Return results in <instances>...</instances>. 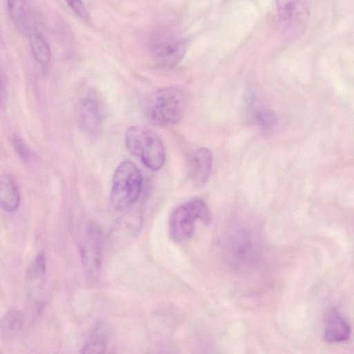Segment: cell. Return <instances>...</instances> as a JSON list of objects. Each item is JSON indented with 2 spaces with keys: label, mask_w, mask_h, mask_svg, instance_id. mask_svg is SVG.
Returning <instances> with one entry per match:
<instances>
[{
  "label": "cell",
  "mask_w": 354,
  "mask_h": 354,
  "mask_svg": "<svg viewBox=\"0 0 354 354\" xmlns=\"http://www.w3.org/2000/svg\"><path fill=\"white\" fill-rule=\"evenodd\" d=\"M187 97L184 90L170 86L154 92L145 107L148 118L160 126L173 125L184 116Z\"/></svg>",
  "instance_id": "cell-1"
},
{
  "label": "cell",
  "mask_w": 354,
  "mask_h": 354,
  "mask_svg": "<svg viewBox=\"0 0 354 354\" xmlns=\"http://www.w3.org/2000/svg\"><path fill=\"white\" fill-rule=\"evenodd\" d=\"M127 150L139 158L149 169H160L165 160V150L160 137L153 131L141 126L129 127L125 133Z\"/></svg>",
  "instance_id": "cell-2"
},
{
  "label": "cell",
  "mask_w": 354,
  "mask_h": 354,
  "mask_svg": "<svg viewBox=\"0 0 354 354\" xmlns=\"http://www.w3.org/2000/svg\"><path fill=\"white\" fill-rule=\"evenodd\" d=\"M142 187V174L138 167L130 160L120 162L112 177L109 197L111 207L115 211H122L130 207L138 198Z\"/></svg>",
  "instance_id": "cell-3"
},
{
  "label": "cell",
  "mask_w": 354,
  "mask_h": 354,
  "mask_svg": "<svg viewBox=\"0 0 354 354\" xmlns=\"http://www.w3.org/2000/svg\"><path fill=\"white\" fill-rule=\"evenodd\" d=\"M198 220L206 225L212 221L211 212L203 201L194 200L178 207L169 219V232L171 239L177 243L189 239L194 232Z\"/></svg>",
  "instance_id": "cell-4"
},
{
  "label": "cell",
  "mask_w": 354,
  "mask_h": 354,
  "mask_svg": "<svg viewBox=\"0 0 354 354\" xmlns=\"http://www.w3.org/2000/svg\"><path fill=\"white\" fill-rule=\"evenodd\" d=\"M103 249V236L95 223L86 227L80 245V254L84 272L91 280H95L100 272Z\"/></svg>",
  "instance_id": "cell-5"
},
{
  "label": "cell",
  "mask_w": 354,
  "mask_h": 354,
  "mask_svg": "<svg viewBox=\"0 0 354 354\" xmlns=\"http://www.w3.org/2000/svg\"><path fill=\"white\" fill-rule=\"evenodd\" d=\"M279 18L290 33H303L310 19L308 0H275Z\"/></svg>",
  "instance_id": "cell-6"
},
{
  "label": "cell",
  "mask_w": 354,
  "mask_h": 354,
  "mask_svg": "<svg viewBox=\"0 0 354 354\" xmlns=\"http://www.w3.org/2000/svg\"><path fill=\"white\" fill-rule=\"evenodd\" d=\"M227 250L230 261L238 268L250 266L258 258L257 242L250 232L244 230H239L230 236Z\"/></svg>",
  "instance_id": "cell-7"
},
{
  "label": "cell",
  "mask_w": 354,
  "mask_h": 354,
  "mask_svg": "<svg viewBox=\"0 0 354 354\" xmlns=\"http://www.w3.org/2000/svg\"><path fill=\"white\" fill-rule=\"evenodd\" d=\"M78 123L82 132L89 137H96L102 131V118L95 93H88L80 106Z\"/></svg>",
  "instance_id": "cell-8"
},
{
  "label": "cell",
  "mask_w": 354,
  "mask_h": 354,
  "mask_svg": "<svg viewBox=\"0 0 354 354\" xmlns=\"http://www.w3.org/2000/svg\"><path fill=\"white\" fill-rule=\"evenodd\" d=\"M188 43L185 39H170L153 44V53L156 62L161 66L172 68L185 57Z\"/></svg>",
  "instance_id": "cell-9"
},
{
  "label": "cell",
  "mask_w": 354,
  "mask_h": 354,
  "mask_svg": "<svg viewBox=\"0 0 354 354\" xmlns=\"http://www.w3.org/2000/svg\"><path fill=\"white\" fill-rule=\"evenodd\" d=\"M212 153L207 147L195 149L188 163V175L192 183L201 187L207 181L212 171Z\"/></svg>",
  "instance_id": "cell-10"
},
{
  "label": "cell",
  "mask_w": 354,
  "mask_h": 354,
  "mask_svg": "<svg viewBox=\"0 0 354 354\" xmlns=\"http://www.w3.org/2000/svg\"><path fill=\"white\" fill-rule=\"evenodd\" d=\"M46 258L44 252H39L30 265L26 274V289L28 299L35 306L40 304L46 276Z\"/></svg>",
  "instance_id": "cell-11"
},
{
  "label": "cell",
  "mask_w": 354,
  "mask_h": 354,
  "mask_svg": "<svg viewBox=\"0 0 354 354\" xmlns=\"http://www.w3.org/2000/svg\"><path fill=\"white\" fill-rule=\"evenodd\" d=\"M351 328L348 322L337 309L329 312L324 328V336L328 342L342 343L348 340Z\"/></svg>",
  "instance_id": "cell-12"
},
{
  "label": "cell",
  "mask_w": 354,
  "mask_h": 354,
  "mask_svg": "<svg viewBox=\"0 0 354 354\" xmlns=\"http://www.w3.org/2000/svg\"><path fill=\"white\" fill-rule=\"evenodd\" d=\"M20 203V192L16 180L9 174L3 175L0 182V203L7 212H15Z\"/></svg>",
  "instance_id": "cell-13"
},
{
  "label": "cell",
  "mask_w": 354,
  "mask_h": 354,
  "mask_svg": "<svg viewBox=\"0 0 354 354\" xmlns=\"http://www.w3.org/2000/svg\"><path fill=\"white\" fill-rule=\"evenodd\" d=\"M141 226V218L139 214L130 212L119 219L110 232L111 238L116 242L121 243L133 236Z\"/></svg>",
  "instance_id": "cell-14"
},
{
  "label": "cell",
  "mask_w": 354,
  "mask_h": 354,
  "mask_svg": "<svg viewBox=\"0 0 354 354\" xmlns=\"http://www.w3.org/2000/svg\"><path fill=\"white\" fill-rule=\"evenodd\" d=\"M110 337L108 326L98 322L91 329L88 337L82 347V353H102L106 348Z\"/></svg>",
  "instance_id": "cell-15"
},
{
  "label": "cell",
  "mask_w": 354,
  "mask_h": 354,
  "mask_svg": "<svg viewBox=\"0 0 354 354\" xmlns=\"http://www.w3.org/2000/svg\"><path fill=\"white\" fill-rule=\"evenodd\" d=\"M28 41L35 61L42 67H46L51 59V50L46 39L38 30L30 29Z\"/></svg>",
  "instance_id": "cell-16"
},
{
  "label": "cell",
  "mask_w": 354,
  "mask_h": 354,
  "mask_svg": "<svg viewBox=\"0 0 354 354\" xmlns=\"http://www.w3.org/2000/svg\"><path fill=\"white\" fill-rule=\"evenodd\" d=\"M26 0H6L10 19L21 32H29L30 11Z\"/></svg>",
  "instance_id": "cell-17"
},
{
  "label": "cell",
  "mask_w": 354,
  "mask_h": 354,
  "mask_svg": "<svg viewBox=\"0 0 354 354\" xmlns=\"http://www.w3.org/2000/svg\"><path fill=\"white\" fill-rule=\"evenodd\" d=\"M24 318L21 314L15 310L8 312L1 320V333L6 337H12L22 329Z\"/></svg>",
  "instance_id": "cell-18"
},
{
  "label": "cell",
  "mask_w": 354,
  "mask_h": 354,
  "mask_svg": "<svg viewBox=\"0 0 354 354\" xmlns=\"http://www.w3.org/2000/svg\"><path fill=\"white\" fill-rule=\"evenodd\" d=\"M253 116L257 125L264 131L272 129L277 124V115L269 109H257L254 111Z\"/></svg>",
  "instance_id": "cell-19"
},
{
  "label": "cell",
  "mask_w": 354,
  "mask_h": 354,
  "mask_svg": "<svg viewBox=\"0 0 354 354\" xmlns=\"http://www.w3.org/2000/svg\"><path fill=\"white\" fill-rule=\"evenodd\" d=\"M12 143L16 153L24 160H28L31 155V151L26 143L18 136L12 138Z\"/></svg>",
  "instance_id": "cell-20"
},
{
  "label": "cell",
  "mask_w": 354,
  "mask_h": 354,
  "mask_svg": "<svg viewBox=\"0 0 354 354\" xmlns=\"http://www.w3.org/2000/svg\"><path fill=\"white\" fill-rule=\"evenodd\" d=\"M73 12L83 20L88 19V12L82 0H65Z\"/></svg>",
  "instance_id": "cell-21"
}]
</instances>
